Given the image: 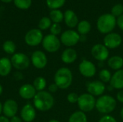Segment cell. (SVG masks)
<instances>
[{"label": "cell", "instance_id": "28", "mask_svg": "<svg viewBox=\"0 0 123 122\" xmlns=\"http://www.w3.org/2000/svg\"><path fill=\"white\" fill-rule=\"evenodd\" d=\"M66 2V0H46L47 6L51 9H58L62 7Z\"/></svg>", "mask_w": 123, "mask_h": 122}, {"label": "cell", "instance_id": "15", "mask_svg": "<svg viewBox=\"0 0 123 122\" xmlns=\"http://www.w3.org/2000/svg\"><path fill=\"white\" fill-rule=\"evenodd\" d=\"M18 111V105L17 103L13 99L6 100L3 104V110L2 112L5 116L7 118H12L16 116Z\"/></svg>", "mask_w": 123, "mask_h": 122}, {"label": "cell", "instance_id": "40", "mask_svg": "<svg viewBox=\"0 0 123 122\" xmlns=\"http://www.w3.org/2000/svg\"><path fill=\"white\" fill-rule=\"evenodd\" d=\"M22 119H20L19 117L17 116H13L12 118H11V120L10 122H22Z\"/></svg>", "mask_w": 123, "mask_h": 122}, {"label": "cell", "instance_id": "12", "mask_svg": "<svg viewBox=\"0 0 123 122\" xmlns=\"http://www.w3.org/2000/svg\"><path fill=\"white\" fill-rule=\"evenodd\" d=\"M86 90L88 93L94 96H101L106 90L105 83L100 81H94L87 83Z\"/></svg>", "mask_w": 123, "mask_h": 122}, {"label": "cell", "instance_id": "42", "mask_svg": "<svg viewBox=\"0 0 123 122\" xmlns=\"http://www.w3.org/2000/svg\"><path fill=\"white\" fill-rule=\"evenodd\" d=\"M86 40V35H80V40H79V41H81V42H85Z\"/></svg>", "mask_w": 123, "mask_h": 122}, {"label": "cell", "instance_id": "5", "mask_svg": "<svg viewBox=\"0 0 123 122\" xmlns=\"http://www.w3.org/2000/svg\"><path fill=\"white\" fill-rule=\"evenodd\" d=\"M78 106L80 111L86 113L92 111L96 106V99L89 93H83L79 97Z\"/></svg>", "mask_w": 123, "mask_h": 122}, {"label": "cell", "instance_id": "24", "mask_svg": "<svg viewBox=\"0 0 123 122\" xmlns=\"http://www.w3.org/2000/svg\"><path fill=\"white\" fill-rule=\"evenodd\" d=\"M78 33L81 35H86L91 30V24L86 20H82L77 25Z\"/></svg>", "mask_w": 123, "mask_h": 122}, {"label": "cell", "instance_id": "25", "mask_svg": "<svg viewBox=\"0 0 123 122\" xmlns=\"http://www.w3.org/2000/svg\"><path fill=\"white\" fill-rule=\"evenodd\" d=\"M50 19L54 23L59 24L64 19V15L59 9H53L50 12Z\"/></svg>", "mask_w": 123, "mask_h": 122}, {"label": "cell", "instance_id": "43", "mask_svg": "<svg viewBox=\"0 0 123 122\" xmlns=\"http://www.w3.org/2000/svg\"><path fill=\"white\" fill-rule=\"evenodd\" d=\"M2 110H3V105L1 104V103L0 102V115L2 113Z\"/></svg>", "mask_w": 123, "mask_h": 122}, {"label": "cell", "instance_id": "26", "mask_svg": "<svg viewBox=\"0 0 123 122\" xmlns=\"http://www.w3.org/2000/svg\"><path fill=\"white\" fill-rule=\"evenodd\" d=\"M46 80L43 78V77H37L36 78L34 81H33V86L35 88L36 91H42L45 89V88L46 87Z\"/></svg>", "mask_w": 123, "mask_h": 122}, {"label": "cell", "instance_id": "4", "mask_svg": "<svg viewBox=\"0 0 123 122\" xmlns=\"http://www.w3.org/2000/svg\"><path fill=\"white\" fill-rule=\"evenodd\" d=\"M117 24V19L112 14H105L101 15L97 22L98 30L102 34L110 33Z\"/></svg>", "mask_w": 123, "mask_h": 122}, {"label": "cell", "instance_id": "27", "mask_svg": "<svg viewBox=\"0 0 123 122\" xmlns=\"http://www.w3.org/2000/svg\"><path fill=\"white\" fill-rule=\"evenodd\" d=\"M3 50L5 52L10 55H14L16 51V45L12 40H6L2 45Z\"/></svg>", "mask_w": 123, "mask_h": 122}, {"label": "cell", "instance_id": "3", "mask_svg": "<svg viewBox=\"0 0 123 122\" xmlns=\"http://www.w3.org/2000/svg\"><path fill=\"white\" fill-rule=\"evenodd\" d=\"M116 106V99L110 95H102L99 99H97V100H96L95 108L101 114H110L114 111Z\"/></svg>", "mask_w": 123, "mask_h": 122}, {"label": "cell", "instance_id": "9", "mask_svg": "<svg viewBox=\"0 0 123 122\" xmlns=\"http://www.w3.org/2000/svg\"><path fill=\"white\" fill-rule=\"evenodd\" d=\"M80 40V35L72 29H68L62 33L61 36V42L67 47L76 45Z\"/></svg>", "mask_w": 123, "mask_h": 122}, {"label": "cell", "instance_id": "46", "mask_svg": "<svg viewBox=\"0 0 123 122\" xmlns=\"http://www.w3.org/2000/svg\"><path fill=\"white\" fill-rule=\"evenodd\" d=\"M120 116H121V118L123 119V108L121 109V111H120Z\"/></svg>", "mask_w": 123, "mask_h": 122}, {"label": "cell", "instance_id": "18", "mask_svg": "<svg viewBox=\"0 0 123 122\" xmlns=\"http://www.w3.org/2000/svg\"><path fill=\"white\" fill-rule=\"evenodd\" d=\"M110 86L114 89H123V69L117 70L111 78L110 81Z\"/></svg>", "mask_w": 123, "mask_h": 122}, {"label": "cell", "instance_id": "20", "mask_svg": "<svg viewBox=\"0 0 123 122\" xmlns=\"http://www.w3.org/2000/svg\"><path fill=\"white\" fill-rule=\"evenodd\" d=\"M77 56L78 55L76 50L73 48H67L63 52L61 55V60L64 63L70 64L76 60Z\"/></svg>", "mask_w": 123, "mask_h": 122}, {"label": "cell", "instance_id": "16", "mask_svg": "<svg viewBox=\"0 0 123 122\" xmlns=\"http://www.w3.org/2000/svg\"><path fill=\"white\" fill-rule=\"evenodd\" d=\"M22 119L25 122H32L36 116V111L34 106L30 104L25 105L20 112Z\"/></svg>", "mask_w": 123, "mask_h": 122}, {"label": "cell", "instance_id": "41", "mask_svg": "<svg viewBox=\"0 0 123 122\" xmlns=\"http://www.w3.org/2000/svg\"><path fill=\"white\" fill-rule=\"evenodd\" d=\"M0 122H10L9 119L5 116H0Z\"/></svg>", "mask_w": 123, "mask_h": 122}, {"label": "cell", "instance_id": "39", "mask_svg": "<svg viewBox=\"0 0 123 122\" xmlns=\"http://www.w3.org/2000/svg\"><path fill=\"white\" fill-rule=\"evenodd\" d=\"M14 78L17 80H22L23 78V75L20 72H16L14 73Z\"/></svg>", "mask_w": 123, "mask_h": 122}, {"label": "cell", "instance_id": "23", "mask_svg": "<svg viewBox=\"0 0 123 122\" xmlns=\"http://www.w3.org/2000/svg\"><path fill=\"white\" fill-rule=\"evenodd\" d=\"M68 122H88L87 116L84 112L81 111H77L70 116Z\"/></svg>", "mask_w": 123, "mask_h": 122}, {"label": "cell", "instance_id": "17", "mask_svg": "<svg viewBox=\"0 0 123 122\" xmlns=\"http://www.w3.org/2000/svg\"><path fill=\"white\" fill-rule=\"evenodd\" d=\"M37 91L34 88L33 85L31 84H24L19 89V94L21 98L29 100L31 99H34L36 95Z\"/></svg>", "mask_w": 123, "mask_h": 122}, {"label": "cell", "instance_id": "37", "mask_svg": "<svg viewBox=\"0 0 123 122\" xmlns=\"http://www.w3.org/2000/svg\"><path fill=\"white\" fill-rule=\"evenodd\" d=\"M58 87L57 86V85L55 83H53V84L50 85L48 87V91L50 93H55L58 91Z\"/></svg>", "mask_w": 123, "mask_h": 122}, {"label": "cell", "instance_id": "34", "mask_svg": "<svg viewBox=\"0 0 123 122\" xmlns=\"http://www.w3.org/2000/svg\"><path fill=\"white\" fill-rule=\"evenodd\" d=\"M79 97V96L77 93L73 92V93H70L67 96V100L71 104H75V103H77L78 102Z\"/></svg>", "mask_w": 123, "mask_h": 122}, {"label": "cell", "instance_id": "35", "mask_svg": "<svg viewBox=\"0 0 123 122\" xmlns=\"http://www.w3.org/2000/svg\"><path fill=\"white\" fill-rule=\"evenodd\" d=\"M99 122H117L116 121V119L110 116V115H105V116H103L99 120Z\"/></svg>", "mask_w": 123, "mask_h": 122}, {"label": "cell", "instance_id": "30", "mask_svg": "<svg viewBox=\"0 0 123 122\" xmlns=\"http://www.w3.org/2000/svg\"><path fill=\"white\" fill-rule=\"evenodd\" d=\"M99 77L102 82L103 83H108L110 81L112 78V74L110 71L107 69H102L100 70L99 73Z\"/></svg>", "mask_w": 123, "mask_h": 122}, {"label": "cell", "instance_id": "6", "mask_svg": "<svg viewBox=\"0 0 123 122\" xmlns=\"http://www.w3.org/2000/svg\"><path fill=\"white\" fill-rule=\"evenodd\" d=\"M43 48L48 52H55L61 47V40L57 37V36L53 35H48L43 37Z\"/></svg>", "mask_w": 123, "mask_h": 122}, {"label": "cell", "instance_id": "29", "mask_svg": "<svg viewBox=\"0 0 123 122\" xmlns=\"http://www.w3.org/2000/svg\"><path fill=\"white\" fill-rule=\"evenodd\" d=\"M14 5L20 9H27L32 4V0H14Z\"/></svg>", "mask_w": 123, "mask_h": 122}, {"label": "cell", "instance_id": "2", "mask_svg": "<svg viewBox=\"0 0 123 122\" xmlns=\"http://www.w3.org/2000/svg\"><path fill=\"white\" fill-rule=\"evenodd\" d=\"M54 81L58 88H68L70 87L73 81V74L71 70L66 67L59 68L55 74Z\"/></svg>", "mask_w": 123, "mask_h": 122}, {"label": "cell", "instance_id": "22", "mask_svg": "<svg viewBox=\"0 0 123 122\" xmlns=\"http://www.w3.org/2000/svg\"><path fill=\"white\" fill-rule=\"evenodd\" d=\"M107 64L110 68L117 71L123 67V58L119 55H114L108 59Z\"/></svg>", "mask_w": 123, "mask_h": 122}, {"label": "cell", "instance_id": "7", "mask_svg": "<svg viewBox=\"0 0 123 122\" xmlns=\"http://www.w3.org/2000/svg\"><path fill=\"white\" fill-rule=\"evenodd\" d=\"M10 60L12 66L19 70H25L30 66V63L29 58L25 54L22 52L14 53L12 56Z\"/></svg>", "mask_w": 123, "mask_h": 122}, {"label": "cell", "instance_id": "33", "mask_svg": "<svg viewBox=\"0 0 123 122\" xmlns=\"http://www.w3.org/2000/svg\"><path fill=\"white\" fill-rule=\"evenodd\" d=\"M50 30L51 35H53L56 36V35H59L61 32V27L58 23H53L51 25Z\"/></svg>", "mask_w": 123, "mask_h": 122}, {"label": "cell", "instance_id": "13", "mask_svg": "<svg viewBox=\"0 0 123 122\" xmlns=\"http://www.w3.org/2000/svg\"><path fill=\"white\" fill-rule=\"evenodd\" d=\"M31 62L36 68L43 69L48 63L47 56L43 51L36 50L31 55Z\"/></svg>", "mask_w": 123, "mask_h": 122}, {"label": "cell", "instance_id": "38", "mask_svg": "<svg viewBox=\"0 0 123 122\" xmlns=\"http://www.w3.org/2000/svg\"><path fill=\"white\" fill-rule=\"evenodd\" d=\"M117 99L120 102L123 103V91H120L117 94Z\"/></svg>", "mask_w": 123, "mask_h": 122}, {"label": "cell", "instance_id": "8", "mask_svg": "<svg viewBox=\"0 0 123 122\" xmlns=\"http://www.w3.org/2000/svg\"><path fill=\"white\" fill-rule=\"evenodd\" d=\"M43 40V32L40 29H32L27 32L25 37V41L30 46H37L40 45Z\"/></svg>", "mask_w": 123, "mask_h": 122}, {"label": "cell", "instance_id": "10", "mask_svg": "<svg viewBox=\"0 0 123 122\" xmlns=\"http://www.w3.org/2000/svg\"><path fill=\"white\" fill-rule=\"evenodd\" d=\"M92 56L99 62H104L109 58V50L108 48L102 44L94 45L91 50Z\"/></svg>", "mask_w": 123, "mask_h": 122}, {"label": "cell", "instance_id": "21", "mask_svg": "<svg viewBox=\"0 0 123 122\" xmlns=\"http://www.w3.org/2000/svg\"><path fill=\"white\" fill-rule=\"evenodd\" d=\"M12 63L9 58H1L0 59V76H8L12 70Z\"/></svg>", "mask_w": 123, "mask_h": 122}, {"label": "cell", "instance_id": "36", "mask_svg": "<svg viewBox=\"0 0 123 122\" xmlns=\"http://www.w3.org/2000/svg\"><path fill=\"white\" fill-rule=\"evenodd\" d=\"M117 24L119 27V28L123 31V14H122L121 16H120V17H117Z\"/></svg>", "mask_w": 123, "mask_h": 122}, {"label": "cell", "instance_id": "47", "mask_svg": "<svg viewBox=\"0 0 123 122\" xmlns=\"http://www.w3.org/2000/svg\"><path fill=\"white\" fill-rule=\"evenodd\" d=\"M48 122H60L59 121H58V120H56V119H51V120H50Z\"/></svg>", "mask_w": 123, "mask_h": 122}, {"label": "cell", "instance_id": "48", "mask_svg": "<svg viewBox=\"0 0 123 122\" xmlns=\"http://www.w3.org/2000/svg\"><path fill=\"white\" fill-rule=\"evenodd\" d=\"M107 88H108V90L109 91H111V90H113L114 88L111 86H107Z\"/></svg>", "mask_w": 123, "mask_h": 122}, {"label": "cell", "instance_id": "1", "mask_svg": "<svg viewBox=\"0 0 123 122\" xmlns=\"http://www.w3.org/2000/svg\"><path fill=\"white\" fill-rule=\"evenodd\" d=\"M34 106L40 111H47L52 109L54 105V98L48 91H42L36 93L33 99Z\"/></svg>", "mask_w": 123, "mask_h": 122}, {"label": "cell", "instance_id": "14", "mask_svg": "<svg viewBox=\"0 0 123 122\" xmlns=\"http://www.w3.org/2000/svg\"><path fill=\"white\" fill-rule=\"evenodd\" d=\"M122 37L115 32H110L104 37V45L108 49H115L122 43Z\"/></svg>", "mask_w": 123, "mask_h": 122}, {"label": "cell", "instance_id": "45", "mask_svg": "<svg viewBox=\"0 0 123 122\" xmlns=\"http://www.w3.org/2000/svg\"><path fill=\"white\" fill-rule=\"evenodd\" d=\"M1 1H3V2H4V3H9V2H11L12 0H1Z\"/></svg>", "mask_w": 123, "mask_h": 122}, {"label": "cell", "instance_id": "11", "mask_svg": "<svg viewBox=\"0 0 123 122\" xmlns=\"http://www.w3.org/2000/svg\"><path fill=\"white\" fill-rule=\"evenodd\" d=\"M79 70L80 73L86 78L93 77L97 72V68L94 64L87 60H83L80 63L79 65Z\"/></svg>", "mask_w": 123, "mask_h": 122}, {"label": "cell", "instance_id": "32", "mask_svg": "<svg viewBox=\"0 0 123 122\" xmlns=\"http://www.w3.org/2000/svg\"><path fill=\"white\" fill-rule=\"evenodd\" d=\"M112 14L115 17H118L123 14V5L121 4H115L111 9Z\"/></svg>", "mask_w": 123, "mask_h": 122}, {"label": "cell", "instance_id": "31", "mask_svg": "<svg viewBox=\"0 0 123 122\" xmlns=\"http://www.w3.org/2000/svg\"><path fill=\"white\" fill-rule=\"evenodd\" d=\"M51 19L49 18V17H43L40 22H39V24H38V27H39V29L40 30H45L47 29H48L49 27H51Z\"/></svg>", "mask_w": 123, "mask_h": 122}, {"label": "cell", "instance_id": "19", "mask_svg": "<svg viewBox=\"0 0 123 122\" xmlns=\"http://www.w3.org/2000/svg\"><path fill=\"white\" fill-rule=\"evenodd\" d=\"M63 15H64L63 19L65 21V23L68 27L74 28L78 25L79 24L78 17L74 11L71 9H68L65 12Z\"/></svg>", "mask_w": 123, "mask_h": 122}, {"label": "cell", "instance_id": "44", "mask_svg": "<svg viewBox=\"0 0 123 122\" xmlns=\"http://www.w3.org/2000/svg\"><path fill=\"white\" fill-rule=\"evenodd\" d=\"M2 92H3V88H2V86L0 84V96L2 94Z\"/></svg>", "mask_w": 123, "mask_h": 122}]
</instances>
